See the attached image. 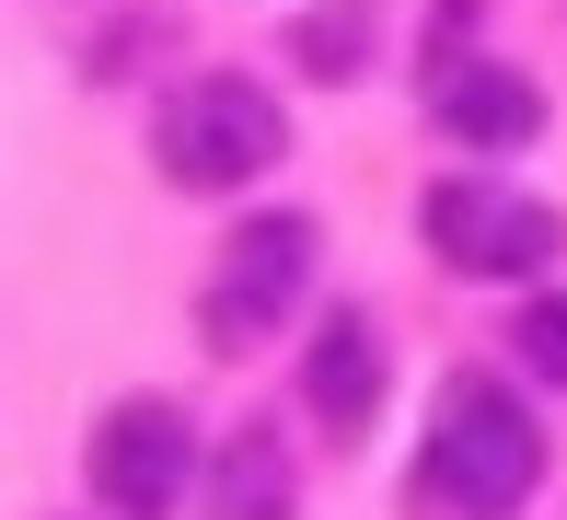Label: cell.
<instances>
[{"mask_svg": "<svg viewBox=\"0 0 567 520\" xmlns=\"http://www.w3.org/2000/svg\"><path fill=\"white\" fill-rule=\"evenodd\" d=\"M301 70H313V82H348L359 70V23H313V35H301Z\"/></svg>", "mask_w": 567, "mask_h": 520, "instance_id": "30bf717a", "label": "cell"}, {"mask_svg": "<svg viewBox=\"0 0 567 520\" xmlns=\"http://www.w3.org/2000/svg\"><path fill=\"white\" fill-rule=\"evenodd\" d=\"M429 116H441L463 150H522V139H545V93H533L509 59H475V46L429 59Z\"/></svg>", "mask_w": 567, "mask_h": 520, "instance_id": "8992f818", "label": "cell"}, {"mask_svg": "<svg viewBox=\"0 0 567 520\" xmlns=\"http://www.w3.org/2000/svg\"><path fill=\"white\" fill-rule=\"evenodd\" d=\"M509 347L533 358V382H556V394H567V290H545V301H533L522 324H509Z\"/></svg>", "mask_w": 567, "mask_h": 520, "instance_id": "9c48e42d", "label": "cell"}, {"mask_svg": "<svg viewBox=\"0 0 567 520\" xmlns=\"http://www.w3.org/2000/svg\"><path fill=\"white\" fill-rule=\"evenodd\" d=\"M545 486V428L498 371H452L417 439V520H509Z\"/></svg>", "mask_w": 567, "mask_h": 520, "instance_id": "6da1fadb", "label": "cell"}, {"mask_svg": "<svg viewBox=\"0 0 567 520\" xmlns=\"http://www.w3.org/2000/svg\"><path fill=\"white\" fill-rule=\"evenodd\" d=\"M417 231H429V254H441L452 278H545L556 267V243H567V220L533 186H498V174H441V186L417 197Z\"/></svg>", "mask_w": 567, "mask_h": 520, "instance_id": "3957f363", "label": "cell"}, {"mask_svg": "<svg viewBox=\"0 0 567 520\" xmlns=\"http://www.w3.org/2000/svg\"><path fill=\"white\" fill-rule=\"evenodd\" d=\"M301 394H313V416L337 439H359L382 416V335L359 324V312H324V335H313V358H301Z\"/></svg>", "mask_w": 567, "mask_h": 520, "instance_id": "52a82bcc", "label": "cell"}, {"mask_svg": "<svg viewBox=\"0 0 567 520\" xmlns=\"http://www.w3.org/2000/svg\"><path fill=\"white\" fill-rule=\"evenodd\" d=\"M82 475H93V498H105L116 520H174V498L197 486V428H186V405H163V394L105 405Z\"/></svg>", "mask_w": 567, "mask_h": 520, "instance_id": "5b68a950", "label": "cell"}, {"mask_svg": "<svg viewBox=\"0 0 567 520\" xmlns=\"http://www.w3.org/2000/svg\"><path fill=\"white\" fill-rule=\"evenodd\" d=\"M278 150H290V116H278V93L244 82V70H209V82H186L163 116H151V163H163V186H186V197L255 186Z\"/></svg>", "mask_w": 567, "mask_h": 520, "instance_id": "7a4b0ae2", "label": "cell"}, {"mask_svg": "<svg viewBox=\"0 0 567 520\" xmlns=\"http://www.w3.org/2000/svg\"><path fill=\"white\" fill-rule=\"evenodd\" d=\"M301 278H313V220H290V208H267V220H244L220 243L209 290H197V335H209L220 358H244L255 335L278 324V312L301 301Z\"/></svg>", "mask_w": 567, "mask_h": 520, "instance_id": "277c9868", "label": "cell"}, {"mask_svg": "<svg viewBox=\"0 0 567 520\" xmlns=\"http://www.w3.org/2000/svg\"><path fill=\"white\" fill-rule=\"evenodd\" d=\"M209 498H220V520H290V451H278L267 428H244V439L220 451Z\"/></svg>", "mask_w": 567, "mask_h": 520, "instance_id": "ba28073f", "label": "cell"}]
</instances>
